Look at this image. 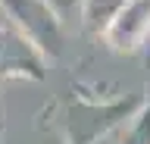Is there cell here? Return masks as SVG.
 <instances>
[{
  "instance_id": "3957f363",
  "label": "cell",
  "mask_w": 150,
  "mask_h": 144,
  "mask_svg": "<svg viewBox=\"0 0 150 144\" xmlns=\"http://www.w3.org/2000/svg\"><path fill=\"white\" fill-rule=\"evenodd\" d=\"M122 144H150V106L134 119V125L128 128V135H125Z\"/></svg>"
},
{
  "instance_id": "7a4b0ae2",
  "label": "cell",
  "mask_w": 150,
  "mask_h": 144,
  "mask_svg": "<svg viewBox=\"0 0 150 144\" xmlns=\"http://www.w3.org/2000/svg\"><path fill=\"white\" fill-rule=\"evenodd\" d=\"M128 0H84V25L94 35H106V28L112 25V19L122 13Z\"/></svg>"
},
{
  "instance_id": "6da1fadb",
  "label": "cell",
  "mask_w": 150,
  "mask_h": 144,
  "mask_svg": "<svg viewBox=\"0 0 150 144\" xmlns=\"http://www.w3.org/2000/svg\"><path fill=\"white\" fill-rule=\"evenodd\" d=\"M144 31H150V0H128L106 28V38L112 41V47L131 50L144 38Z\"/></svg>"
}]
</instances>
